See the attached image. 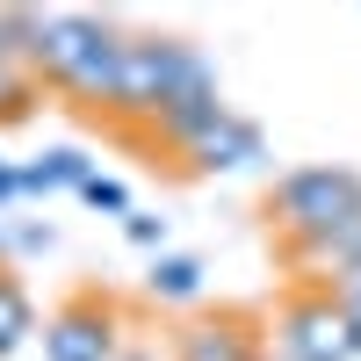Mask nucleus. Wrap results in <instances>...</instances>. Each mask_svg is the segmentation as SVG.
Returning a JSON list of instances; mask_svg holds the SVG:
<instances>
[{
	"label": "nucleus",
	"mask_w": 361,
	"mask_h": 361,
	"mask_svg": "<svg viewBox=\"0 0 361 361\" xmlns=\"http://www.w3.org/2000/svg\"><path fill=\"white\" fill-rule=\"evenodd\" d=\"M80 195L94 202V209H116V217H130V188H123V180H102V173H94V180L80 188Z\"/></svg>",
	"instance_id": "obj_15"
},
{
	"label": "nucleus",
	"mask_w": 361,
	"mask_h": 361,
	"mask_svg": "<svg viewBox=\"0 0 361 361\" xmlns=\"http://www.w3.org/2000/svg\"><path fill=\"white\" fill-rule=\"evenodd\" d=\"M354 209H361V173H347V166H296V173H282V188H275V224L304 253L318 246L325 231H340Z\"/></svg>",
	"instance_id": "obj_3"
},
{
	"label": "nucleus",
	"mask_w": 361,
	"mask_h": 361,
	"mask_svg": "<svg viewBox=\"0 0 361 361\" xmlns=\"http://www.w3.org/2000/svg\"><path fill=\"white\" fill-rule=\"evenodd\" d=\"M123 361H152V354H145V347H137V354H123Z\"/></svg>",
	"instance_id": "obj_18"
},
{
	"label": "nucleus",
	"mask_w": 361,
	"mask_h": 361,
	"mask_svg": "<svg viewBox=\"0 0 361 361\" xmlns=\"http://www.w3.org/2000/svg\"><path fill=\"white\" fill-rule=\"evenodd\" d=\"M145 289H152L159 304H195L202 296V260L195 253H159L152 275H145Z\"/></svg>",
	"instance_id": "obj_9"
},
{
	"label": "nucleus",
	"mask_w": 361,
	"mask_h": 361,
	"mask_svg": "<svg viewBox=\"0 0 361 361\" xmlns=\"http://www.w3.org/2000/svg\"><path fill=\"white\" fill-rule=\"evenodd\" d=\"M123 44L109 22L94 15H44L37 44H29V73L66 87L80 102H116V80H123Z\"/></svg>",
	"instance_id": "obj_1"
},
{
	"label": "nucleus",
	"mask_w": 361,
	"mask_h": 361,
	"mask_svg": "<svg viewBox=\"0 0 361 361\" xmlns=\"http://www.w3.org/2000/svg\"><path fill=\"white\" fill-rule=\"evenodd\" d=\"M188 87H217V73H209V58L195 44H180V37H130L123 44V80H116L109 109L152 116V123H159Z\"/></svg>",
	"instance_id": "obj_2"
},
{
	"label": "nucleus",
	"mask_w": 361,
	"mask_h": 361,
	"mask_svg": "<svg viewBox=\"0 0 361 361\" xmlns=\"http://www.w3.org/2000/svg\"><path fill=\"white\" fill-rule=\"evenodd\" d=\"M347 318H354V354H361V311H347Z\"/></svg>",
	"instance_id": "obj_17"
},
{
	"label": "nucleus",
	"mask_w": 361,
	"mask_h": 361,
	"mask_svg": "<svg viewBox=\"0 0 361 361\" xmlns=\"http://www.w3.org/2000/svg\"><path fill=\"white\" fill-rule=\"evenodd\" d=\"M0 166H8V159H0Z\"/></svg>",
	"instance_id": "obj_19"
},
{
	"label": "nucleus",
	"mask_w": 361,
	"mask_h": 361,
	"mask_svg": "<svg viewBox=\"0 0 361 361\" xmlns=\"http://www.w3.org/2000/svg\"><path fill=\"white\" fill-rule=\"evenodd\" d=\"M44 354L51 361H116V318L102 296H73L66 311L44 325Z\"/></svg>",
	"instance_id": "obj_5"
},
{
	"label": "nucleus",
	"mask_w": 361,
	"mask_h": 361,
	"mask_svg": "<svg viewBox=\"0 0 361 361\" xmlns=\"http://www.w3.org/2000/svg\"><path fill=\"white\" fill-rule=\"evenodd\" d=\"M275 347L282 361H354V318L333 289H311L275 318Z\"/></svg>",
	"instance_id": "obj_4"
},
{
	"label": "nucleus",
	"mask_w": 361,
	"mask_h": 361,
	"mask_svg": "<svg viewBox=\"0 0 361 361\" xmlns=\"http://www.w3.org/2000/svg\"><path fill=\"white\" fill-rule=\"evenodd\" d=\"M29 333H37V311H29V289L0 267V354H15Z\"/></svg>",
	"instance_id": "obj_11"
},
{
	"label": "nucleus",
	"mask_w": 361,
	"mask_h": 361,
	"mask_svg": "<svg viewBox=\"0 0 361 361\" xmlns=\"http://www.w3.org/2000/svg\"><path fill=\"white\" fill-rule=\"evenodd\" d=\"M311 260H318V267H333V275L361 267V209H354L340 231H325V238H318V246H311Z\"/></svg>",
	"instance_id": "obj_13"
},
{
	"label": "nucleus",
	"mask_w": 361,
	"mask_h": 361,
	"mask_svg": "<svg viewBox=\"0 0 361 361\" xmlns=\"http://www.w3.org/2000/svg\"><path fill=\"white\" fill-rule=\"evenodd\" d=\"M29 102H37V73H29V58L0 51V123H22Z\"/></svg>",
	"instance_id": "obj_12"
},
{
	"label": "nucleus",
	"mask_w": 361,
	"mask_h": 361,
	"mask_svg": "<svg viewBox=\"0 0 361 361\" xmlns=\"http://www.w3.org/2000/svg\"><path fill=\"white\" fill-rule=\"evenodd\" d=\"M333 296L347 311H361V267H347V275H333Z\"/></svg>",
	"instance_id": "obj_16"
},
{
	"label": "nucleus",
	"mask_w": 361,
	"mask_h": 361,
	"mask_svg": "<svg viewBox=\"0 0 361 361\" xmlns=\"http://www.w3.org/2000/svg\"><path fill=\"white\" fill-rule=\"evenodd\" d=\"M180 361H260L253 311H217V318L180 325Z\"/></svg>",
	"instance_id": "obj_7"
},
{
	"label": "nucleus",
	"mask_w": 361,
	"mask_h": 361,
	"mask_svg": "<svg viewBox=\"0 0 361 361\" xmlns=\"http://www.w3.org/2000/svg\"><path fill=\"white\" fill-rule=\"evenodd\" d=\"M123 231H130V246H145V253H166V217H145V209H130V217H123Z\"/></svg>",
	"instance_id": "obj_14"
},
{
	"label": "nucleus",
	"mask_w": 361,
	"mask_h": 361,
	"mask_svg": "<svg viewBox=\"0 0 361 361\" xmlns=\"http://www.w3.org/2000/svg\"><path fill=\"white\" fill-rule=\"evenodd\" d=\"M224 123V102H217V87H188V94H180L166 116H159V130L173 137V145H195L202 130H217Z\"/></svg>",
	"instance_id": "obj_8"
},
{
	"label": "nucleus",
	"mask_w": 361,
	"mask_h": 361,
	"mask_svg": "<svg viewBox=\"0 0 361 361\" xmlns=\"http://www.w3.org/2000/svg\"><path fill=\"white\" fill-rule=\"evenodd\" d=\"M87 180H94L87 152H44L37 166H22V195H51V188H87Z\"/></svg>",
	"instance_id": "obj_10"
},
{
	"label": "nucleus",
	"mask_w": 361,
	"mask_h": 361,
	"mask_svg": "<svg viewBox=\"0 0 361 361\" xmlns=\"http://www.w3.org/2000/svg\"><path fill=\"white\" fill-rule=\"evenodd\" d=\"M188 159H195V173H253V166L267 159V137H260L253 116L224 109V123H217V130H202V137L188 145Z\"/></svg>",
	"instance_id": "obj_6"
}]
</instances>
